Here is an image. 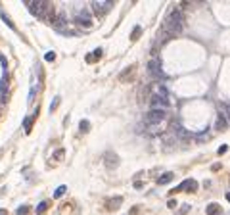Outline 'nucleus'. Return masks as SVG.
Here are the masks:
<instances>
[{
    "label": "nucleus",
    "instance_id": "nucleus-4",
    "mask_svg": "<svg viewBox=\"0 0 230 215\" xmlns=\"http://www.w3.org/2000/svg\"><path fill=\"white\" fill-rule=\"evenodd\" d=\"M75 21L79 25H83V27H92V19H90V10L88 8H81L77 13H75Z\"/></svg>",
    "mask_w": 230,
    "mask_h": 215
},
{
    "label": "nucleus",
    "instance_id": "nucleus-10",
    "mask_svg": "<svg viewBox=\"0 0 230 215\" xmlns=\"http://www.w3.org/2000/svg\"><path fill=\"white\" fill-rule=\"evenodd\" d=\"M205 213H207V215H221V213H222V207H221L219 204L213 202V204H209V206L205 207Z\"/></svg>",
    "mask_w": 230,
    "mask_h": 215
},
{
    "label": "nucleus",
    "instance_id": "nucleus-12",
    "mask_svg": "<svg viewBox=\"0 0 230 215\" xmlns=\"http://www.w3.org/2000/svg\"><path fill=\"white\" fill-rule=\"evenodd\" d=\"M102 56H104V50H102V48H96L92 54H88V56H86V62H88V63H92L94 60H100Z\"/></svg>",
    "mask_w": 230,
    "mask_h": 215
},
{
    "label": "nucleus",
    "instance_id": "nucleus-1",
    "mask_svg": "<svg viewBox=\"0 0 230 215\" xmlns=\"http://www.w3.org/2000/svg\"><path fill=\"white\" fill-rule=\"evenodd\" d=\"M165 29L169 35H178L182 31V17H180V10H172L169 13L167 21H165Z\"/></svg>",
    "mask_w": 230,
    "mask_h": 215
},
{
    "label": "nucleus",
    "instance_id": "nucleus-5",
    "mask_svg": "<svg viewBox=\"0 0 230 215\" xmlns=\"http://www.w3.org/2000/svg\"><path fill=\"white\" fill-rule=\"evenodd\" d=\"M167 117V111L165 110H150L146 113V121L150 125H157V123H161V121Z\"/></svg>",
    "mask_w": 230,
    "mask_h": 215
},
{
    "label": "nucleus",
    "instance_id": "nucleus-17",
    "mask_svg": "<svg viewBox=\"0 0 230 215\" xmlns=\"http://www.w3.org/2000/svg\"><path fill=\"white\" fill-rule=\"evenodd\" d=\"M65 190H67V186H65V184L58 186V188H56V192H54V198H61L63 194H65Z\"/></svg>",
    "mask_w": 230,
    "mask_h": 215
},
{
    "label": "nucleus",
    "instance_id": "nucleus-31",
    "mask_svg": "<svg viewBox=\"0 0 230 215\" xmlns=\"http://www.w3.org/2000/svg\"><path fill=\"white\" fill-rule=\"evenodd\" d=\"M188 209H190V206H184V207H182V209H180V213L184 215V213H186V211H188Z\"/></svg>",
    "mask_w": 230,
    "mask_h": 215
},
{
    "label": "nucleus",
    "instance_id": "nucleus-15",
    "mask_svg": "<svg viewBox=\"0 0 230 215\" xmlns=\"http://www.w3.org/2000/svg\"><path fill=\"white\" fill-rule=\"evenodd\" d=\"M33 121H35V115H29V117H25V121H23V125H25V133H27V134L31 133V127H33Z\"/></svg>",
    "mask_w": 230,
    "mask_h": 215
},
{
    "label": "nucleus",
    "instance_id": "nucleus-6",
    "mask_svg": "<svg viewBox=\"0 0 230 215\" xmlns=\"http://www.w3.org/2000/svg\"><path fill=\"white\" fill-rule=\"evenodd\" d=\"M150 106H152V110H167L169 108V98H165L161 94H152V100H150Z\"/></svg>",
    "mask_w": 230,
    "mask_h": 215
},
{
    "label": "nucleus",
    "instance_id": "nucleus-18",
    "mask_svg": "<svg viewBox=\"0 0 230 215\" xmlns=\"http://www.w3.org/2000/svg\"><path fill=\"white\" fill-rule=\"evenodd\" d=\"M226 123H228V119L226 117H219V121H217V129H219V131H222V129H226Z\"/></svg>",
    "mask_w": 230,
    "mask_h": 215
},
{
    "label": "nucleus",
    "instance_id": "nucleus-7",
    "mask_svg": "<svg viewBox=\"0 0 230 215\" xmlns=\"http://www.w3.org/2000/svg\"><path fill=\"white\" fill-rule=\"evenodd\" d=\"M180 190H186V192H196L198 190V181H194V179H188V181H184L180 186H176V188H172L169 194H176V192Z\"/></svg>",
    "mask_w": 230,
    "mask_h": 215
},
{
    "label": "nucleus",
    "instance_id": "nucleus-13",
    "mask_svg": "<svg viewBox=\"0 0 230 215\" xmlns=\"http://www.w3.org/2000/svg\"><path fill=\"white\" fill-rule=\"evenodd\" d=\"M8 102V89H6V83L0 85V106H4Z\"/></svg>",
    "mask_w": 230,
    "mask_h": 215
},
{
    "label": "nucleus",
    "instance_id": "nucleus-8",
    "mask_svg": "<svg viewBox=\"0 0 230 215\" xmlns=\"http://www.w3.org/2000/svg\"><path fill=\"white\" fill-rule=\"evenodd\" d=\"M148 71H150V75L155 77V79H163V69H161V62H157V60H152L148 63Z\"/></svg>",
    "mask_w": 230,
    "mask_h": 215
},
{
    "label": "nucleus",
    "instance_id": "nucleus-24",
    "mask_svg": "<svg viewBox=\"0 0 230 215\" xmlns=\"http://www.w3.org/2000/svg\"><path fill=\"white\" fill-rule=\"evenodd\" d=\"M132 69H134V67H127V69L123 71V73H121V77H119V79H121V81H127V77L132 73Z\"/></svg>",
    "mask_w": 230,
    "mask_h": 215
},
{
    "label": "nucleus",
    "instance_id": "nucleus-23",
    "mask_svg": "<svg viewBox=\"0 0 230 215\" xmlns=\"http://www.w3.org/2000/svg\"><path fill=\"white\" fill-rule=\"evenodd\" d=\"M79 129H81V133H88L90 131V123H88V121H81V127H79Z\"/></svg>",
    "mask_w": 230,
    "mask_h": 215
},
{
    "label": "nucleus",
    "instance_id": "nucleus-22",
    "mask_svg": "<svg viewBox=\"0 0 230 215\" xmlns=\"http://www.w3.org/2000/svg\"><path fill=\"white\" fill-rule=\"evenodd\" d=\"M29 209H31L29 206H19V207H17V211H16V215H27Z\"/></svg>",
    "mask_w": 230,
    "mask_h": 215
},
{
    "label": "nucleus",
    "instance_id": "nucleus-14",
    "mask_svg": "<svg viewBox=\"0 0 230 215\" xmlns=\"http://www.w3.org/2000/svg\"><path fill=\"white\" fill-rule=\"evenodd\" d=\"M121 202H123V198H121V196L111 198V200H109V204H107V209H115V207H119V206H121Z\"/></svg>",
    "mask_w": 230,
    "mask_h": 215
},
{
    "label": "nucleus",
    "instance_id": "nucleus-28",
    "mask_svg": "<svg viewBox=\"0 0 230 215\" xmlns=\"http://www.w3.org/2000/svg\"><path fill=\"white\" fill-rule=\"evenodd\" d=\"M58 104H60V96H58V98H54V100H52V104H50V110L54 111L56 108H58Z\"/></svg>",
    "mask_w": 230,
    "mask_h": 215
},
{
    "label": "nucleus",
    "instance_id": "nucleus-20",
    "mask_svg": "<svg viewBox=\"0 0 230 215\" xmlns=\"http://www.w3.org/2000/svg\"><path fill=\"white\" fill-rule=\"evenodd\" d=\"M35 94H37V83L33 81V85H31V90H29V102H33V100H35Z\"/></svg>",
    "mask_w": 230,
    "mask_h": 215
},
{
    "label": "nucleus",
    "instance_id": "nucleus-2",
    "mask_svg": "<svg viewBox=\"0 0 230 215\" xmlns=\"http://www.w3.org/2000/svg\"><path fill=\"white\" fill-rule=\"evenodd\" d=\"M27 8L31 10L33 16H37V17H44L48 16V12H50V2H37V0H29L27 2Z\"/></svg>",
    "mask_w": 230,
    "mask_h": 215
},
{
    "label": "nucleus",
    "instance_id": "nucleus-32",
    "mask_svg": "<svg viewBox=\"0 0 230 215\" xmlns=\"http://www.w3.org/2000/svg\"><path fill=\"white\" fill-rule=\"evenodd\" d=\"M0 215H6V211H4V209H0Z\"/></svg>",
    "mask_w": 230,
    "mask_h": 215
},
{
    "label": "nucleus",
    "instance_id": "nucleus-27",
    "mask_svg": "<svg viewBox=\"0 0 230 215\" xmlns=\"http://www.w3.org/2000/svg\"><path fill=\"white\" fill-rule=\"evenodd\" d=\"M44 60H46V62H54V60H56V54H54V52H46Z\"/></svg>",
    "mask_w": 230,
    "mask_h": 215
},
{
    "label": "nucleus",
    "instance_id": "nucleus-21",
    "mask_svg": "<svg viewBox=\"0 0 230 215\" xmlns=\"http://www.w3.org/2000/svg\"><path fill=\"white\" fill-rule=\"evenodd\" d=\"M140 35H142V27H140V25H136V27H134V31H132V37H131V40L140 39Z\"/></svg>",
    "mask_w": 230,
    "mask_h": 215
},
{
    "label": "nucleus",
    "instance_id": "nucleus-29",
    "mask_svg": "<svg viewBox=\"0 0 230 215\" xmlns=\"http://www.w3.org/2000/svg\"><path fill=\"white\" fill-rule=\"evenodd\" d=\"M226 150H228V146H226V144H222V146L219 148V154L222 156V154H224V152H226Z\"/></svg>",
    "mask_w": 230,
    "mask_h": 215
},
{
    "label": "nucleus",
    "instance_id": "nucleus-26",
    "mask_svg": "<svg viewBox=\"0 0 230 215\" xmlns=\"http://www.w3.org/2000/svg\"><path fill=\"white\" fill-rule=\"evenodd\" d=\"M2 19H4V23H8L10 27H12V29H16V25H13V21L8 17V16H6V13H2Z\"/></svg>",
    "mask_w": 230,
    "mask_h": 215
},
{
    "label": "nucleus",
    "instance_id": "nucleus-9",
    "mask_svg": "<svg viewBox=\"0 0 230 215\" xmlns=\"http://www.w3.org/2000/svg\"><path fill=\"white\" fill-rule=\"evenodd\" d=\"M104 161H106V167L107 169H115V167L119 165V157H117V154H113V152H107L104 156Z\"/></svg>",
    "mask_w": 230,
    "mask_h": 215
},
{
    "label": "nucleus",
    "instance_id": "nucleus-11",
    "mask_svg": "<svg viewBox=\"0 0 230 215\" xmlns=\"http://www.w3.org/2000/svg\"><path fill=\"white\" fill-rule=\"evenodd\" d=\"M65 23H67V19H65V16H63V13L52 19V25L56 27V29H60V31H63V25H65Z\"/></svg>",
    "mask_w": 230,
    "mask_h": 215
},
{
    "label": "nucleus",
    "instance_id": "nucleus-25",
    "mask_svg": "<svg viewBox=\"0 0 230 215\" xmlns=\"http://www.w3.org/2000/svg\"><path fill=\"white\" fill-rule=\"evenodd\" d=\"M63 156H65V150H63V148H60V150H56V154H54V157H56L58 161H60V160H63Z\"/></svg>",
    "mask_w": 230,
    "mask_h": 215
},
{
    "label": "nucleus",
    "instance_id": "nucleus-3",
    "mask_svg": "<svg viewBox=\"0 0 230 215\" xmlns=\"http://www.w3.org/2000/svg\"><path fill=\"white\" fill-rule=\"evenodd\" d=\"M90 8L94 10V13L98 17H104L107 12H109L113 8V0H104V2H92Z\"/></svg>",
    "mask_w": 230,
    "mask_h": 215
},
{
    "label": "nucleus",
    "instance_id": "nucleus-30",
    "mask_svg": "<svg viewBox=\"0 0 230 215\" xmlns=\"http://www.w3.org/2000/svg\"><path fill=\"white\" fill-rule=\"evenodd\" d=\"M169 207L172 209V207H176V200H169Z\"/></svg>",
    "mask_w": 230,
    "mask_h": 215
},
{
    "label": "nucleus",
    "instance_id": "nucleus-19",
    "mask_svg": "<svg viewBox=\"0 0 230 215\" xmlns=\"http://www.w3.org/2000/svg\"><path fill=\"white\" fill-rule=\"evenodd\" d=\"M48 207H50V202H40V204L37 206V213H44Z\"/></svg>",
    "mask_w": 230,
    "mask_h": 215
},
{
    "label": "nucleus",
    "instance_id": "nucleus-16",
    "mask_svg": "<svg viewBox=\"0 0 230 215\" xmlns=\"http://www.w3.org/2000/svg\"><path fill=\"white\" fill-rule=\"evenodd\" d=\"M171 181H172V173H165V175H161L159 179H157V183H159V184H167Z\"/></svg>",
    "mask_w": 230,
    "mask_h": 215
}]
</instances>
